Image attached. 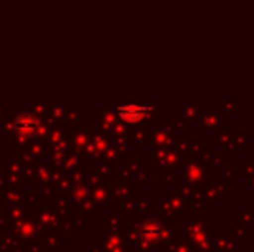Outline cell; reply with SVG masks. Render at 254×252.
Masks as SVG:
<instances>
[{"label":"cell","instance_id":"6da1fadb","mask_svg":"<svg viewBox=\"0 0 254 252\" xmlns=\"http://www.w3.org/2000/svg\"><path fill=\"white\" fill-rule=\"evenodd\" d=\"M151 107H145V105L140 104H125L118 107V114L121 116L123 121L128 123H137L140 121L142 118H145V114H149Z\"/></svg>","mask_w":254,"mask_h":252},{"label":"cell","instance_id":"7a4b0ae2","mask_svg":"<svg viewBox=\"0 0 254 252\" xmlns=\"http://www.w3.org/2000/svg\"><path fill=\"white\" fill-rule=\"evenodd\" d=\"M14 125L21 133H33L38 126V121L33 114H19L16 118V121H14Z\"/></svg>","mask_w":254,"mask_h":252}]
</instances>
